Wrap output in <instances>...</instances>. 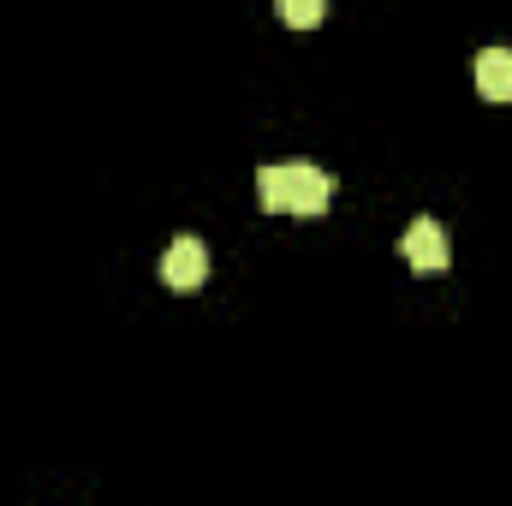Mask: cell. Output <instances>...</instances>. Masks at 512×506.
Here are the masks:
<instances>
[{
    "mask_svg": "<svg viewBox=\"0 0 512 506\" xmlns=\"http://www.w3.org/2000/svg\"><path fill=\"white\" fill-rule=\"evenodd\" d=\"M274 6H280V18H286L292 30H316L322 12H328V0H274Z\"/></svg>",
    "mask_w": 512,
    "mask_h": 506,
    "instance_id": "cell-5",
    "label": "cell"
},
{
    "mask_svg": "<svg viewBox=\"0 0 512 506\" xmlns=\"http://www.w3.org/2000/svg\"><path fill=\"white\" fill-rule=\"evenodd\" d=\"M399 256L411 262V274H447V233H441V221H429V215H417L411 227H405V239H399Z\"/></svg>",
    "mask_w": 512,
    "mask_h": 506,
    "instance_id": "cell-2",
    "label": "cell"
},
{
    "mask_svg": "<svg viewBox=\"0 0 512 506\" xmlns=\"http://www.w3.org/2000/svg\"><path fill=\"white\" fill-rule=\"evenodd\" d=\"M256 203L268 215H322L334 203V179L310 161H286V167H262L256 173Z\"/></svg>",
    "mask_w": 512,
    "mask_h": 506,
    "instance_id": "cell-1",
    "label": "cell"
},
{
    "mask_svg": "<svg viewBox=\"0 0 512 506\" xmlns=\"http://www.w3.org/2000/svg\"><path fill=\"white\" fill-rule=\"evenodd\" d=\"M477 90L489 102H512V48H483L477 54Z\"/></svg>",
    "mask_w": 512,
    "mask_h": 506,
    "instance_id": "cell-4",
    "label": "cell"
},
{
    "mask_svg": "<svg viewBox=\"0 0 512 506\" xmlns=\"http://www.w3.org/2000/svg\"><path fill=\"white\" fill-rule=\"evenodd\" d=\"M161 280L173 286V292H197L203 280H209V245L203 239H173L167 245V256H161Z\"/></svg>",
    "mask_w": 512,
    "mask_h": 506,
    "instance_id": "cell-3",
    "label": "cell"
}]
</instances>
